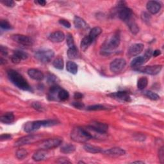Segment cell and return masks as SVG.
Returning <instances> with one entry per match:
<instances>
[{"label": "cell", "mask_w": 164, "mask_h": 164, "mask_svg": "<svg viewBox=\"0 0 164 164\" xmlns=\"http://www.w3.org/2000/svg\"><path fill=\"white\" fill-rule=\"evenodd\" d=\"M121 39L118 33H114V34L108 37L103 42L101 48V53L103 55H108L113 53L119 46Z\"/></svg>", "instance_id": "cell-1"}, {"label": "cell", "mask_w": 164, "mask_h": 164, "mask_svg": "<svg viewBox=\"0 0 164 164\" xmlns=\"http://www.w3.org/2000/svg\"><path fill=\"white\" fill-rule=\"evenodd\" d=\"M7 75L9 80L14 85L17 87L19 89L25 91H31V88L28 82L25 79V78L15 70L10 69L7 72Z\"/></svg>", "instance_id": "cell-2"}, {"label": "cell", "mask_w": 164, "mask_h": 164, "mask_svg": "<svg viewBox=\"0 0 164 164\" xmlns=\"http://www.w3.org/2000/svg\"><path fill=\"white\" fill-rule=\"evenodd\" d=\"M58 122L55 120H45V121H37L28 122L23 126L24 131L26 133H31L38 130L41 127H49L57 125Z\"/></svg>", "instance_id": "cell-3"}, {"label": "cell", "mask_w": 164, "mask_h": 164, "mask_svg": "<svg viewBox=\"0 0 164 164\" xmlns=\"http://www.w3.org/2000/svg\"><path fill=\"white\" fill-rule=\"evenodd\" d=\"M71 138L75 143H84L90 140L91 137L85 128L76 127L74 128L71 131Z\"/></svg>", "instance_id": "cell-4"}, {"label": "cell", "mask_w": 164, "mask_h": 164, "mask_svg": "<svg viewBox=\"0 0 164 164\" xmlns=\"http://www.w3.org/2000/svg\"><path fill=\"white\" fill-rule=\"evenodd\" d=\"M54 56L53 50L49 49H42L35 53V58L43 63H49Z\"/></svg>", "instance_id": "cell-5"}, {"label": "cell", "mask_w": 164, "mask_h": 164, "mask_svg": "<svg viewBox=\"0 0 164 164\" xmlns=\"http://www.w3.org/2000/svg\"><path fill=\"white\" fill-rule=\"evenodd\" d=\"M42 138V135H29L25 136L23 137L20 138L18 140H17L14 146L16 147H20L22 146H25L27 144H34L37 143L38 141L40 140Z\"/></svg>", "instance_id": "cell-6"}, {"label": "cell", "mask_w": 164, "mask_h": 164, "mask_svg": "<svg viewBox=\"0 0 164 164\" xmlns=\"http://www.w3.org/2000/svg\"><path fill=\"white\" fill-rule=\"evenodd\" d=\"M62 143V139L61 138H52L41 142L39 144V149L48 150L53 148H56L60 146Z\"/></svg>", "instance_id": "cell-7"}, {"label": "cell", "mask_w": 164, "mask_h": 164, "mask_svg": "<svg viewBox=\"0 0 164 164\" xmlns=\"http://www.w3.org/2000/svg\"><path fill=\"white\" fill-rule=\"evenodd\" d=\"M117 14L120 19L126 22V23L132 19L133 17L132 10L123 5L118 6L117 8Z\"/></svg>", "instance_id": "cell-8"}, {"label": "cell", "mask_w": 164, "mask_h": 164, "mask_svg": "<svg viewBox=\"0 0 164 164\" xmlns=\"http://www.w3.org/2000/svg\"><path fill=\"white\" fill-rule=\"evenodd\" d=\"M11 38L14 42L24 46H31L33 44H34V41H33V39L31 37L24 35L16 34L12 35Z\"/></svg>", "instance_id": "cell-9"}, {"label": "cell", "mask_w": 164, "mask_h": 164, "mask_svg": "<svg viewBox=\"0 0 164 164\" xmlns=\"http://www.w3.org/2000/svg\"><path fill=\"white\" fill-rule=\"evenodd\" d=\"M126 62L123 59H116L110 64V69L112 72L117 73L121 72L126 66Z\"/></svg>", "instance_id": "cell-10"}, {"label": "cell", "mask_w": 164, "mask_h": 164, "mask_svg": "<svg viewBox=\"0 0 164 164\" xmlns=\"http://www.w3.org/2000/svg\"><path fill=\"white\" fill-rule=\"evenodd\" d=\"M162 69V65H150V66H146L144 68H138L136 71L144 73L149 75H157L160 73Z\"/></svg>", "instance_id": "cell-11"}, {"label": "cell", "mask_w": 164, "mask_h": 164, "mask_svg": "<svg viewBox=\"0 0 164 164\" xmlns=\"http://www.w3.org/2000/svg\"><path fill=\"white\" fill-rule=\"evenodd\" d=\"M144 45L140 43L134 44V45L131 46L128 50V55L129 57H136L140 53H142V51L144 49Z\"/></svg>", "instance_id": "cell-12"}, {"label": "cell", "mask_w": 164, "mask_h": 164, "mask_svg": "<svg viewBox=\"0 0 164 164\" xmlns=\"http://www.w3.org/2000/svg\"><path fill=\"white\" fill-rule=\"evenodd\" d=\"M109 96L112 97L114 99L121 101L123 102H130L131 101V97L127 92L124 91H119L114 93H112L109 94Z\"/></svg>", "instance_id": "cell-13"}, {"label": "cell", "mask_w": 164, "mask_h": 164, "mask_svg": "<svg viewBox=\"0 0 164 164\" xmlns=\"http://www.w3.org/2000/svg\"><path fill=\"white\" fill-rule=\"evenodd\" d=\"M102 152L105 155L110 157H121L124 155L126 153L125 151L121 148H113L105 151L103 150Z\"/></svg>", "instance_id": "cell-14"}, {"label": "cell", "mask_w": 164, "mask_h": 164, "mask_svg": "<svg viewBox=\"0 0 164 164\" xmlns=\"http://www.w3.org/2000/svg\"><path fill=\"white\" fill-rule=\"evenodd\" d=\"M85 129H86L87 132H88V134L91 136V138L103 139V138H106V134H103V133L98 132V131L93 129L92 128H91L89 126H87L86 128H85Z\"/></svg>", "instance_id": "cell-15"}, {"label": "cell", "mask_w": 164, "mask_h": 164, "mask_svg": "<svg viewBox=\"0 0 164 164\" xmlns=\"http://www.w3.org/2000/svg\"><path fill=\"white\" fill-rule=\"evenodd\" d=\"M147 10L152 14H157L161 9V5L156 1H149L147 3Z\"/></svg>", "instance_id": "cell-16"}, {"label": "cell", "mask_w": 164, "mask_h": 164, "mask_svg": "<svg viewBox=\"0 0 164 164\" xmlns=\"http://www.w3.org/2000/svg\"><path fill=\"white\" fill-rule=\"evenodd\" d=\"M89 126L103 134H106L108 129V126L106 124L97 121H92Z\"/></svg>", "instance_id": "cell-17"}, {"label": "cell", "mask_w": 164, "mask_h": 164, "mask_svg": "<svg viewBox=\"0 0 164 164\" xmlns=\"http://www.w3.org/2000/svg\"><path fill=\"white\" fill-rule=\"evenodd\" d=\"M48 39L50 41L55 43L62 42L65 39V35L62 31H54L49 35Z\"/></svg>", "instance_id": "cell-18"}, {"label": "cell", "mask_w": 164, "mask_h": 164, "mask_svg": "<svg viewBox=\"0 0 164 164\" xmlns=\"http://www.w3.org/2000/svg\"><path fill=\"white\" fill-rule=\"evenodd\" d=\"M28 74L31 78L37 81H41L45 78L44 74L36 69H30L28 71Z\"/></svg>", "instance_id": "cell-19"}, {"label": "cell", "mask_w": 164, "mask_h": 164, "mask_svg": "<svg viewBox=\"0 0 164 164\" xmlns=\"http://www.w3.org/2000/svg\"><path fill=\"white\" fill-rule=\"evenodd\" d=\"M60 89L61 88L57 85L51 86L48 94V100L50 101L58 100V93Z\"/></svg>", "instance_id": "cell-20"}, {"label": "cell", "mask_w": 164, "mask_h": 164, "mask_svg": "<svg viewBox=\"0 0 164 164\" xmlns=\"http://www.w3.org/2000/svg\"><path fill=\"white\" fill-rule=\"evenodd\" d=\"M74 25L76 28L81 29V30H85L89 28L88 25L82 18L75 16L74 18Z\"/></svg>", "instance_id": "cell-21"}, {"label": "cell", "mask_w": 164, "mask_h": 164, "mask_svg": "<svg viewBox=\"0 0 164 164\" xmlns=\"http://www.w3.org/2000/svg\"><path fill=\"white\" fill-rule=\"evenodd\" d=\"M47 155H48V153L46 152V150L40 149L39 150L34 152V154L33 155L32 158L34 161L39 162V161L45 160L47 157Z\"/></svg>", "instance_id": "cell-22"}, {"label": "cell", "mask_w": 164, "mask_h": 164, "mask_svg": "<svg viewBox=\"0 0 164 164\" xmlns=\"http://www.w3.org/2000/svg\"><path fill=\"white\" fill-rule=\"evenodd\" d=\"M15 120L14 115L12 112H7L4 115H3L1 118H0V121L3 124H9L12 123Z\"/></svg>", "instance_id": "cell-23"}, {"label": "cell", "mask_w": 164, "mask_h": 164, "mask_svg": "<svg viewBox=\"0 0 164 164\" xmlns=\"http://www.w3.org/2000/svg\"><path fill=\"white\" fill-rule=\"evenodd\" d=\"M147 61L145 59L144 56H139L137 57L135 59H133V60L131 62V66L132 68H140L141 65H143L144 63H146Z\"/></svg>", "instance_id": "cell-24"}, {"label": "cell", "mask_w": 164, "mask_h": 164, "mask_svg": "<svg viewBox=\"0 0 164 164\" xmlns=\"http://www.w3.org/2000/svg\"><path fill=\"white\" fill-rule=\"evenodd\" d=\"M83 148L87 152H91V153H100V152H102L103 151L101 148L91 144H85L83 146Z\"/></svg>", "instance_id": "cell-25"}, {"label": "cell", "mask_w": 164, "mask_h": 164, "mask_svg": "<svg viewBox=\"0 0 164 164\" xmlns=\"http://www.w3.org/2000/svg\"><path fill=\"white\" fill-rule=\"evenodd\" d=\"M93 42V41L91 39V38L88 36H85L81 42L80 44V47L82 51H85L87 49L89 48V47L91 46V44Z\"/></svg>", "instance_id": "cell-26"}, {"label": "cell", "mask_w": 164, "mask_h": 164, "mask_svg": "<svg viewBox=\"0 0 164 164\" xmlns=\"http://www.w3.org/2000/svg\"><path fill=\"white\" fill-rule=\"evenodd\" d=\"M126 23L128 24V26L129 28V30L131 31V32H132L133 34L136 35L139 32V27L138 26L137 24L135 23L134 20L133 21L132 19H130L128 22H127Z\"/></svg>", "instance_id": "cell-27"}, {"label": "cell", "mask_w": 164, "mask_h": 164, "mask_svg": "<svg viewBox=\"0 0 164 164\" xmlns=\"http://www.w3.org/2000/svg\"><path fill=\"white\" fill-rule=\"evenodd\" d=\"M66 69L70 73L76 74L78 73V65L74 62L69 61L66 64Z\"/></svg>", "instance_id": "cell-28"}, {"label": "cell", "mask_w": 164, "mask_h": 164, "mask_svg": "<svg viewBox=\"0 0 164 164\" xmlns=\"http://www.w3.org/2000/svg\"><path fill=\"white\" fill-rule=\"evenodd\" d=\"M101 33H102L101 28L100 27H98V26H96V27L93 28L91 30L89 37L91 38V39L92 41H94L98 36H99L101 34Z\"/></svg>", "instance_id": "cell-29"}, {"label": "cell", "mask_w": 164, "mask_h": 164, "mask_svg": "<svg viewBox=\"0 0 164 164\" xmlns=\"http://www.w3.org/2000/svg\"><path fill=\"white\" fill-rule=\"evenodd\" d=\"M76 150V147L73 144H65L62 146L60 151L65 154L73 153Z\"/></svg>", "instance_id": "cell-30"}, {"label": "cell", "mask_w": 164, "mask_h": 164, "mask_svg": "<svg viewBox=\"0 0 164 164\" xmlns=\"http://www.w3.org/2000/svg\"><path fill=\"white\" fill-rule=\"evenodd\" d=\"M69 92L64 89H61L58 93V100L61 101H65L69 99Z\"/></svg>", "instance_id": "cell-31"}, {"label": "cell", "mask_w": 164, "mask_h": 164, "mask_svg": "<svg viewBox=\"0 0 164 164\" xmlns=\"http://www.w3.org/2000/svg\"><path fill=\"white\" fill-rule=\"evenodd\" d=\"M68 56L70 59H76L78 57L79 53L76 47L69 48L68 51Z\"/></svg>", "instance_id": "cell-32"}, {"label": "cell", "mask_w": 164, "mask_h": 164, "mask_svg": "<svg viewBox=\"0 0 164 164\" xmlns=\"http://www.w3.org/2000/svg\"><path fill=\"white\" fill-rule=\"evenodd\" d=\"M148 84V80L146 77H142L138 79L137 82V87L140 90H143Z\"/></svg>", "instance_id": "cell-33"}, {"label": "cell", "mask_w": 164, "mask_h": 164, "mask_svg": "<svg viewBox=\"0 0 164 164\" xmlns=\"http://www.w3.org/2000/svg\"><path fill=\"white\" fill-rule=\"evenodd\" d=\"M53 65L57 69L62 70L63 68V60L62 57H58L53 62Z\"/></svg>", "instance_id": "cell-34"}, {"label": "cell", "mask_w": 164, "mask_h": 164, "mask_svg": "<svg viewBox=\"0 0 164 164\" xmlns=\"http://www.w3.org/2000/svg\"><path fill=\"white\" fill-rule=\"evenodd\" d=\"M16 155L19 160H23L27 157L28 152L25 149H19L16 151Z\"/></svg>", "instance_id": "cell-35"}, {"label": "cell", "mask_w": 164, "mask_h": 164, "mask_svg": "<svg viewBox=\"0 0 164 164\" xmlns=\"http://www.w3.org/2000/svg\"><path fill=\"white\" fill-rule=\"evenodd\" d=\"M57 76H56L55 75L53 74H48L47 75V82L49 85H51V86L57 85Z\"/></svg>", "instance_id": "cell-36"}, {"label": "cell", "mask_w": 164, "mask_h": 164, "mask_svg": "<svg viewBox=\"0 0 164 164\" xmlns=\"http://www.w3.org/2000/svg\"><path fill=\"white\" fill-rule=\"evenodd\" d=\"M144 95L148 97L149 99L151 100H154V101H157L160 99V96L156 94L155 92H153L150 91H147L144 92Z\"/></svg>", "instance_id": "cell-37"}, {"label": "cell", "mask_w": 164, "mask_h": 164, "mask_svg": "<svg viewBox=\"0 0 164 164\" xmlns=\"http://www.w3.org/2000/svg\"><path fill=\"white\" fill-rule=\"evenodd\" d=\"M108 108L106 107L104 105H92L89 106L87 108V110H91V111H97V110H107Z\"/></svg>", "instance_id": "cell-38"}, {"label": "cell", "mask_w": 164, "mask_h": 164, "mask_svg": "<svg viewBox=\"0 0 164 164\" xmlns=\"http://www.w3.org/2000/svg\"><path fill=\"white\" fill-rule=\"evenodd\" d=\"M66 43H67V45H68L69 48H75L76 47V46L74 45L73 37V35L71 34H68L67 35Z\"/></svg>", "instance_id": "cell-39"}, {"label": "cell", "mask_w": 164, "mask_h": 164, "mask_svg": "<svg viewBox=\"0 0 164 164\" xmlns=\"http://www.w3.org/2000/svg\"><path fill=\"white\" fill-rule=\"evenodd\" d=\"M14 54H16L17 56H18L21 60H26L27 59L28 55V54L23 51H21V50H16L14 51Z\"/></svg>", "instance_id": "cell-40"}, {"label": "cell", "mask_w": 164, "mask_h": 164, "mask_svg": "<svg viewBox=\"0 0 164 164\" xmlns=\"http://www.w3.org/2000/svg\"><path fill=\"white\" fill-rule=\"evenodd\" d=\"M0 26H1L2 28L6 30H10L12 28L11 25L6 20H2L1 22H0Z\"/></svg>", "instance_id": "cell-41"}, {"label": "cell", "mask_w": 164, "mask_h": 164, "mask_svg": "<svg viewBox=\"0 0 164 164\" xmlns=\"http://www.w3.org/2000/svg\"><path fill=\"white\" fill-rule=\"evenodd\" d=\"M141 19L144 22V23L148 24L151 19V17L148 13L146 12H143L141 14Z\"/></svg>", "instance_id": "cell-42"}, {"label": "cell", "mask_w": 164, "mask_h": 164, "mask_svg": "<svg viewBox=\"0 0 164 164\" xmlns=\"http://www.w3.org/2000/svg\"><path fill=\"white\" fill-rule=\"evenodd\" d=\"M1 3L8 7H14L16 5L15 2L12 0H2Z\"/></svg>", "instance_id": "cell-43"}, {"label": "cell", "mask_w": 164, "mask_h": 164, "mask_svg": "<svg viewBox=\"0 0 164 164\" xmlns=\"http://www.w3.org/2000/svg\"><path fill=\"white\" fill-rule=\"evenodd\" d=\"M10 59H11V61H12L14 63H16V64H17V63H19L21 62V61H22L21 60V59L17 56L16 54H13L12 56H11L10 57Z\"/></svg>", "instance_id": "cell-44"}, {"label": "cell", "mask_w": 164, "mask_h": 164, "mask_svg": "<svg viewBox=\"0 0 164 164\" xmlns=\"http://www.w3.org/2000/svg\"><path fill=\"white\" fill-rule=\"evenodd\" d=\"M59 23L60 25H62V26H63L65 28H71V23L68 20H65V19H60L59 20Z\"/></svg>", "instance_id": "cell-45"}, {"label": "cell", "mask_w": 164, "mask_h": 164, "mask_svg": "<svg viewBox=\"0 0 164 164\" xmlns=\"http://www.w3.org/2000/svg\"><path fill=\"white\" fill-rule=\"evenodd\" d=\"M158 157H159V160H160V162L162 163H163V161H164V151H163V147L162 146L160 150H159V152H158Z\"/></svg>", "instance_id": "cell-46"}, {"label": "cell", "mask_w": 164, "mask_h": 164, "mask_svg": "<svg viewBox=\"0 0 164 164\" xmlns=\"http://www.w3.org/2000/svg\"><path fill=\"white\" fill-rule=\"evenodd\" d=\"M152 51L151 49H148L146 50V53L144 54V57L145 59L146 60V61H148V60H149L150 59V58L152 56Z\"/></svg>", "instance_id": "cell-47"}, {"label": "cell", "mask_w": 164, "mask_h": 164, "mask_svg": "<svg viewBox=\"0 0 164 164\" xmlns=\"http://www.w3.org/2000/svg\"><path fill=\"white\" fill-rule=\"evenodd\" d=\"M32 106L39 111H43V107L38 102H34V103L32 104Z\"/></svg>", "instance_id": "cell-48"}, {"label": "cell", "mask_w": 164, "mask_h": 164, "mask_svg": "<svg viewBox=\"0 0 164 164\" xmlns=\"http://www.w3.org/2000/svg\"><path fill=\"white\" fill-rule=\"evenodd\" d=\"M72 105L73 106H74L76 108H78V109H82L85 106L84 104L81 102H74Z\"/></svg>", "instance_id": "cell-49"}, {"label": "cell", "mask_w": 164, "mask_h": 164, "mask_svg": "<svg viewBox=\"0 0 164 164\" xmlns=\"http://www.w3.org/2000/svg\"><path fill=\"white\" fill-rule=\"evenodd\" d=\"M11 138H12V135L10 134H3L0 137V140H1V141H4L10 140L11 139Z\"/></svg>", "instance_id": "cell-50"}, {"label": "cell", "mask_w": 164, "mask_h": 164, "mask_svg": "<svg viewBox=\"0 0 164 164\" xmlns=\"http://www.w3.org/2000/svg\"><path fill=\"white\" fill-rule=\"evenodd\" d=\"M0 51H1V53L2 55L3 56H7L8 54V50L7 48L3 46H0Z\"/></svg>", "instance_id": "cell-51"}, {"label": "cell", "mask_w": 164, "mask_h": 164, "mask_svg": "<svg viewBox=\"0 0 164 164\" xmlns=\"http://www.w3.org/2000/svg\"><path fill=\"white\" fill-rule=\"evenodd\" d=\"M57 162L59 163H71V162L68 160V158H59V160L57 161Z\"/></svg>", "instance_id": "cell-52"}, {"label": "cell", "mask_w": 164, "mask_h": 164, "mask_svg": "<svg viewBox=\"0 0 164 164\" xmlns=\"http://www.w3.org/2000/svg\"><path fill=\"white\" fill-rule=\"evenodd\" d=\"M83 95L80 92H75L74 94V97L76 100L82 99V98H83Z\"/></svg>", "instance_id": "cell-53"}, {"label": "cell", "mask_w": 164, "mask_h": 164, "mask_svg": "<svg viewBox=\"0 0 164 164\" xmlns=\"http://www.w3.org/2000/svg\"><path fill=\"white\" fill-rule=\"evenodd\" d=\"M160 54H161V51L160 50H158V49H156L155 51H154L153 53H152V55L154 57H157L159 56Z\"/></svg>", "instance_id": "cell-54"}, {"label": "cell", "mask_w": 164, "mask_h": 164, "mask_svg": "<svg viewBox=\"0 0 164 164\" xmlns=\"http://www.w3.org/2000/svg\"><path fill=\"white\" fill-rule=\"evenodd\" d=\"M35 3H38L39 5L41 6H45L46 4V2L45 1V0H39V1H35Z\"/></svg>", "instance_id": "cell-55"}, {"label": "cell", "mask_w": 164, "mask_h": 164, "mask_svg": "<svg viewBox=\"0 0 164 164\" xmlns=\"http://www.w3.org/2000/svg\"><path fill=\"white\" fill-rule=\"evenodd\" d=\"M0 62H1V64L2 65H3V64H5L7 63V60H5V59H3V58H2L1 59V61H0Z\"/></svg>", "instance_id": "cell-56"}, {"label": "cell", "mask_w": 164, "mask_h": 164, "mask_svg": "<svg viewBox=\"0 0 164 164\" xmlns=\"http://www.w3.org/2000/svg\"><path fill=\"white\" fill-rule=\"evenodd\" d=\"M133 163H144V162H141V161H135V162H134Z\"/></svg>", "instance_id": "cell-57"}]
</instances>
